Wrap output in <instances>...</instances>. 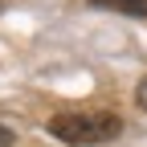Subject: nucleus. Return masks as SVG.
<instances>
[{
	"label": "nucleus",
	"mask_w": 147,
	"mask_h": 147,
	"mask_svg": "<svg viewBox=\"0 0 147 147\" xmlns=\"http://www.w3.org/2000/svg\"><path fill=\"white\" fill-rule=\"evenodd\" d=\"M119 131H123V119L110 115V110H94V115H53L49 119V135L57 143H74V147L106 143Z\"/></svg>",
	"instance_id": "obj_1"
},
{
	"label": "nucleus",
	"mask_w": 147,
	"mask_h": 147,
	"mask_svg": "<svg viewBox=\"0 0 147 147\" xmlns=\"http://www.w3.org/2000/svg\"><path fill=\"white\" fill-rule=\"evenodd\" d=\"M12 143V131H8V127H0V147H8Z\"/></svg>",
	"instance_id": "obj_4"
},
{
	"label": "nucleus",
	"mask_w": 147,
	"mask_h": 147,
	"mask_svg": "<svg viewBox=\"0 0 147 147\" xmlns=\"http://www.w3.org/2000/svg\"><path fill=\"white\" fill-rule=\"evenodd\" d=\"M135 98H139V106H143V110H147V78H143V82H139V86H135Z\"/></svg>",
	"instance_id": "obj_3"
},
{
	"label": "nucleus",
	"mask_w": 147,
	"mask_h": 147,
	"mask_svg": "<svg viewBox=\"0 0 147 147\" xmlns=\"http://www.w3.org/2000/svg\"><path fill=\"white\" fill-rule=\"evenodd\" d=\"M94 8H110V12H127V16H147V0H90Z\"/></svg>",
	"instance_id": "obj_2"
}]
</instances>
